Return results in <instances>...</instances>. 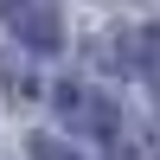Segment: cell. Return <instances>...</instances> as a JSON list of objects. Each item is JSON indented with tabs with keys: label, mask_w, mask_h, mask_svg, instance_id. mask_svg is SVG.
<instances>
[{
	"label": "cell",
	"mask_w": 160,
	"mask_h": 160,
	"mask_svg": "<svg viewBox=\"0 0 160 160\" xmlns=\"http://www.w3.org/2000/svg\"><path fill=\"white\" fill-rule=\"evenodd\" d=\"M0 19L13 26V32L26 38V45H38V51H51L64 38V13H58V0H0Z\"/></svg>",
	"instance_id": "obj_1"
},
{
	"label": "cell",
	"mask_w": 160,
	"mask_h": 160,
	"mask_svg": "<svg viewBox=\"0 0 160 160\" xmlns=\"http://www.w3.org/2000/svg\"><path fill=\"white\" fill-rule=\"evenodd\" d=\"M32 160H83V154H71L64 141H51V135H38L32 141Z\"/></svg>",
	"instance_id": "obj_2"
},
{
	"label": "cell",
	"mask_w": 160,
	"mask_h": 160,
	"mask_svg": "<svg viewBox=\"0 0 160 160\" xmlns=\"http://www.w3.org/2000/svg\"><path fill=\"white\" fill-rule=\"evenodd\" d=\"M141 71L160 83V32H148V38H141Z\"/></svg>",
	"instance_id": "obj_3"
},
{
	"label": "cell",
	"mask_w": 160,
	"mask_h": 160,
	"mask_svg": "<svg viewBox=\"0 0 160 160\" xmlns=\"http://www.w3.org/2000/svg\"><path fill=\"white\" fill-rule=\"evenodd\" d=\"M109 160H135V154H122V148H115V154H109Z\"/></svg>",
	"instance_id": "obj_4"
}]
</instances>
